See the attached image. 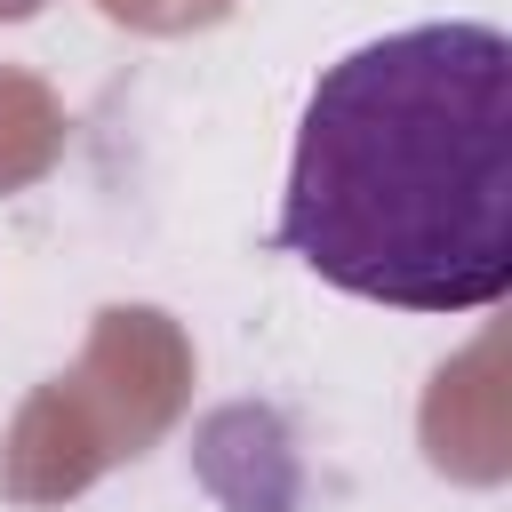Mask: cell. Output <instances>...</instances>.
<instances>
[{
  "mask_svg": "<svg viewBox=\"0 0 512 512\" xmlns=\"http://www.w3.org/2000/svg\"><path fill=\"white\" fill-rule=\"evenodd\" d=\"M272 240L344 296L488 312L512 288V40L448 16L328 64Z\"/></svg>",
  "mask_w": 512,
  "mask_h": 512,
  "instance_id": "6da1fadb",
  "label": "cell"
}]
</instances>
